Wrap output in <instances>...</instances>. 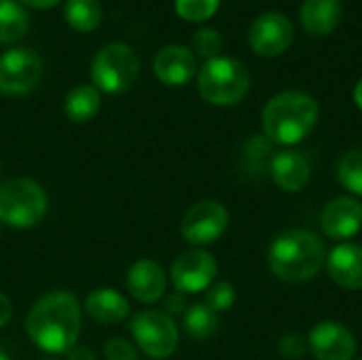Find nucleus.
Masks as SVG:
<instances>
[{
	"label": "nucleus",
	"instance_id": "nucleus-13",
	"mask_svg": "<svg viewBox=\"0 0 362 360\" xmlns=\"http://www.w3.org/2000/svg\"><path fill=\"white\" fill-rule=\"evenodd\" d=\"M322 231L329 238L346 240L361 231L362 227V206L354 197H337L327 204L320 216Z\"/></svg>",
	"mask_w": 362,
	"mask_h": 360
},
{
	"label": "nucleus",
	"instance_id": "nucleus-28",
	"mask_svg": "<svg viewBox=\"0 0 362 360\" xmlns=\"http://www.w3.org/2000/svg\"><path fill=\"white\" fill-rule=\"evenodd\" d=\"M221 47H223V40H221V34L216 30L202 28L193 34V49L202 57H208V59L218 57Z\"/></svg>",
	"mask_w": 362,
	"mask_h": 360
},
{
	"label": "nucleus",
	"instance_id": "nucleus-8",
	"mask_svg": "<svg viewBox=\"0 0 362 360\" xmlns=\"http://www.w3.org/2000/svg\"><path fill=\"white\" fill-rule=\"evenodd\" d=\"M229 227V212L221 202L206 199L187 210L180 223L182 238L193 246L216 242Z\"/></svg>",
	"mask_w": 362,
	"mask_h": 360
},
{
	"label": "nucleus",
	"instance_id": "nucleus-6",
	"mask_svg": "<svg viewBox=\"0 0 362 360\" xmlns=\"http://www.w3.org/2000/svg\"><path fill=\"white\" fill-rule=\"evenodd\" d=\"M140 74V59L125 42H108L91 62V79L98 91L117 95L127 91Z\"/></svg>",
	"mask_w": 362,
	"mask_h": 360
},
{
	"label": "nucleus",
	"instance_id": "nucleus-24",
	"mask_svg": "<svg viewBox=\"0 0 362 360\" xmlns=\"http://www.w3.org/2000/svg\"><path fill=\"white\" fill-rule=\"evenodd\" d=\"M272 140L267 136H252L246 144H244V166L248 172H263L267 166H272Z\"/></svg>",
	"mask_w": 362,
	"mask_h": 360
},
{
	"label": "nucleus",
	"instance_id": "nucleus-33",
	"mask_svg": "<svg viewBox=\"0 0 362 360\" xmlns=\"http://www.w3.org/2000/svg\"><path fill=\"white\" fill-rule=\"evenodd\" d=\"M68 360H98V356H95L89 348L74 346V348L68 352Z\"/></svg>",
	"mask_w": 362,
	"mask_h": 360
},
{
	"label": "nucleus",
	"instance_id": "nucleus-23",
	"mask_svg": "<svg viewBox=\"0 0 362 360\" xmlns=\"http://www.w3.org/2000/svg\"><path fill=\"white\" fill-rule=\"evenodd\" d=\"M185 331L189 333V337L204 342L208 337H212L218 329V314L214 310H210L206 303H195L185 312Z\"/></svg>",
	"mask_w": 362,
	"mask_h": 360
},
{
	"label": "nucleus",
	"instance_id": "nucleus-21",
	"mask_svg": "<svg viewBox=\"0 0 362 360\" xmlns=\"http://www.w3.org/2000/svg\"><path fill=\"white\" fill-rule=\"evenodd\" d=\"M30 17L25 8L15 0H0V42L11 45L25 36Z\"/></svg>",
	"mask_w": 362,
	"mask_h": 360
},
{
	"label": "nucleus",
	"instance_id": "nucleus-25",
	"mask_svg": "<svg viewBox=\"0 0 362 360\" xmlns=\"http://www.w3.org/2000/svg\"><path fill=\"white\" fill-rule=\"evenodd\" d=\"M337 176L348 191L362 197V149H354L341 157L337 166Z\"/></svg>",
	"mask_w": 362,
	"mask_h": 360
},
{
	"label": "nucleus",
	"instance_id": "nucleus-22",
	"mask_svg": "<svg viewBox=\"0 0 362 360\" xmlns=\"http://www.w3.org/2000/svg\"><path fill=\"white\" fill-rule=\"evenodd\" d=\"M64 17L76 32H93L102 21V6L98 0H66Z\"/></svg>",
	"mask_w": 362,
	"mask_h": 360
},
{
	"label": "nucleus",
	"instance_id": "nucleus-14",
	"mask_svg": "<svg viewBox=\"0 0 362 360\" xmlns=\"http://www.w3.org/2000/svg\"><path fill=\"white\" fill-rule=\"evenodd\" d=\"M168 276L151 259L136 261L127 272V291L140 303H155L165 295Z\"/></svg>",
	"mask_w": 362,
	"mask_h": 360
},
{
	"label": "nucleus",
	"instance_id": "nucleus-19",
	"mask_svg": "<svg viewBox=\"0 0 362 360\" xmlns=\"http://www.w3.org/2000/svg\"><path fill=\"white\" fill-rule=\"evenodd\" d=\"M301 21L310 34H329L341 21L339 0H305L301 6Z\"/></svg>",
	"mask_w": 362,
	"mask_h": 360
},
{
	"label": "nucleus",
	"instance_id": "nucleus-38",
	"mask_svg": "<svg viewBox=\"0 0 362 360\" xmlns=\"http://www.w3.org/2000/svg\"><path fill=\"white\" fill-rule=\"evenodd\" d=\"M0 233H2V225H0Z\"/></svg>",
	"mask_w": 362,
	"mask_h": 360
},
{
	"label": "nucleus",
	"instance_id": "nucleus-37",
	"mask_svg": "<svg viewBox=\"0 0 362 360\" xmlns=\"http://www.w3.org/2000/svg\"><path fill=\"white\" fill-rule=\"evenodd\" d=\"M42 360H57V359H42Z\"/></svg>",
	"mask_w": 362,
	"mask_h": 360
},
{
	"label": "nucleus",
	"instance_id": "nucleus-18",
	"mask_svg": "<svg viewBox=\"0 0 362 360\" xmlns=\"http://www.w3.org/2000/svg\"><path fill=\"white\" fill-rule=\"evenodd\" d=\"M85 312L98 325H119L129 316V301L115 289H95L85 299Z\"/></svg>",
	"mask_w": 362,
	"mask_h": 360
},
{
	"label": "nucleus",
	"instance_id": "nucleus-17",
	"mask_svg": "<svg viewBox=\"0 0 362 360\" xmlns=\"http://www.w3.org/2000/svg\"><path fill=\"white\" fill-rule=\"evenodd\" d=\"M269 174L280 189H284L288 193H297L308 187L312 170L303 155L293 153V151H282V153L274 155Z\"/></svg>",
	"mask_w": 362,
	"mask_h": 360
},
{
	"label": "nucleus",
	"instance_id": "nucleus-35",
	"mask_svg": "<svg viewBox=\"0 0 362 360\" xmlns=\"http://www.w3.org/2000/svg\"><path fill=\"white\" fill-rule=\"evenodd\" d=\"M354 98H356V104L362 108V79L361 83L356 85V91H354Z\"/></svg>",
	"mask_w": 362,
	"mask_h": 360
},
{
	"label": "nucleus",
	"instance_id": "nucleus-5",
	"mask_svg": "<svg viewBox=\"0 0 362 360\" xmlns=\"http://www.w3.org/2000/svg\"><path fill=\"white\" fill-rule=\"evenodd\" d=\"M250 87L248 70L233 57L208 59L197 76L199 95L216 106H229L240 102Z\"/></svg>",
	"mask_w": 362,
	"mask_h": 360
},
{
	"label": "nucleus",
	"instance_id": "nucleus-4",
	"mask_svg": "<svg viewBox=\"0 0 362 360\" xmlns=\"http://www.w3.org/2000/svg\"><path fill=\"white\" fill-rule=\"evenodd\" d=\"M47 191L36 180L11 178L0 185V225L32 229L47 216Z\"/></svg>",
	"mask_w": 362,
	"mask_h": 360
},
{
	"label": "nucleus",
	"instance_id": "nucleus-29",
	"mask_svg": "<svg viewBox=\"0 0 362 360\" xmlns=\"http://www.w3.org/2000/svg\"><path fill=\"white\" fill-rule=\"evenodd\" d=\"M106 360H138V350L132 342L123 337H115L104 346Z\"/></svg>",
	"mask_w": 362,
	"mask_h": 360
},
{
	"label": "nucleus",
	"instance_id": "nucleus-12",
	"mask_svg": "<svg viewBox=\"0 0 362 360\" xmlns=\"http://www.w3.org/2000/svg\"><path fill=\"white\" fill-rule=\"evenodd\" d=\"M248 40L250 47L263 57L280 55L293 40V23L280 13H265L252 23Z\"/></svg>",
	"mask_w": 362,
	"mask_h": 360
},
{
	"label": "nucleus",
	"instance_id": "nucleus-7",
	"mask_svg": "<svg viewBox=\"0 0 362 360\" xmlns=\"http://www.w3.org/2000/svg\"><path fill=\"white\" fill-rule=\"evenodd\" d=\"M129 333L148 359H168L178 348V329L172 316L159 310L138 312L129 323Z\"/></svg>",
	"mask_w": 362,
	"mask_h": 360
},
{
	"label": "nucleus",
	"instance_id": "nucleus-3",
	"mask_svg": "<svg viewBox=\"0 0 362 360\" xmlns=\"http://www.w3.org/2000/svg\"><path fill=\"white\" fill-rule=\"evenodd\" d=\"M318 121V104L303 91H284L263 110L265 136L276 144H297L310 136Z\"/></svg>",
	"mask_w": 362,
	"mask_h": 360
},
{
	"label": "nucleus",
	"instance_id": "nucleus-1",
	"mask_svg": "<svg viewBox=\"0 0 362 360\" xmlns=\"http://www.w3.org/2000/svg\"><path fill=\"white\" fill-rule=\"evenodd\" d=\"M83 308L68 291H53L42 295L25 318L30 342L49 354H68L81 335Z\"/></svg>",
	"mask_w": 362,
	"mask_h": 360
},
{
	"label": "nucleus",
	"instance_id": "nucleus-30",
	"mask_svg": "<svg viewBox=\"0 0 362 360\" xmlns=\"http://www.w3.org/2000/svg\"><path fill=\"white\" fill-rule=\"evenodd\" d=\"M308 346H305V339L299 337V335H286L282 342H280V352L284 359H301L305 354Z\"/></svg>",
	"mask_w": 362,
	"mask_h": 360
},
{
	"label": "nucleus",
	"instance_id": "nucleus-39",
	"mask_svg": "<svg viewBox=\"0 0 362 360\" xmlns=\"http://www.w3.org/2000/svg\"><path fill=\"white\" fill-rule=\"evenodd\" d=\"M361 360H362V359H361Z\"/></svg>",
	"mask_w": 362,
	"mask_h": 360
},
{
	"label": "nucleus",
	"instance_id": "nucleus-2",
	"mask_svg": "<svg viewBox=\"0 0 362 360\" xmlns=\"http://www.w3.org/2000/svg\"><path fill=\"white\" fill-rule=\"evenodd\" d=\"M325 263V242L308 229H288L280 233L269 248L272 272L288 284L312 280L320 274Z\"/></svg>",
	"mask_w": 362,
	"mask_h": 360
},
{
	"label": "nucleus",
	"instance_id": "nucleus-11",
	"mask_svg": "<svg viewBox=\"0 0 362 360\" xmlns=\"http://www.w3.org/2000/svg\"><path fill=\"white\" fill-rule=\"evenodd\" d=\"M310 350L318 360H352L356 354L354 335L339 323H318L308 337Z\"/></svg>",
	"mask_w": 362,
	"mask_h": 360
},
{
	"label": "nucleus",
	"instance_id": "nucleus-34",
	"mask_svg": "<svg viewBox=\"0 0 362 360\" xmlns=\"http://www.w3.org/2000/svg\"><path fill=\"white\" fill-rule=\"evenodd\" d=\"M21 2L28 4V6H34V8H51L62 0H21Z\"/></svg>",
	"mask_w": 362,
	"mask_h": 360
},
{
	"label": "nucleus",
	"instance_id": "nucleus-15",
	"mask_svg": "<svg viewBox=\"0 0 362 360\" xmlns=\"http://www.w3.org/2000/svg\"><path fill=\"white\" fill-rule=\"evenodd\" d=\"M197 70V62L193 51L180 45L163 47L155 57V74L161 83L178 87L193 79Z\"/></svg>",
	"mask_w": 362,
	"mask_h": 360
},
{
	"label": "nucleus",
	"instance_id": "nucleus-27",
	"mask_svg": "<svg viewBox=\"0 0 362 360\" xmlns=\"http://www.w3.org/2000/svg\"><path fill=\"white\" fill-rule=\"evenodd\" d=\"M233 303H235V289L229 282H214L206 289V306L216 314L231 310Z\"/></svg>",
	"mask_w": 362,
	"mask_h": 360
},
{
	"label": "nucleus",
	"instance_id": "nucleus-20",
	"mask_svg": "<svg viewBox=\"0 0 362 360\" xmlns=\"http://www.w3.org/2000/svg\"><path fill=\"white\" fill-rule=\"evenodd\" d=\"M100 106H102V98L93 85H78L64 100V112L74 123L91 121L100 112Z\"/></svg>",
	"mask_w": 362,
	"mask_h": 360
},
{
	"label": "nucleus",
	"instance_id": "nucleus-16",
	"mask_svg": "<svg viewBox=\"0 0 362 360\" xmlns=\"http://www.w3.org/2000/svg\"><path fill=\"white\" fill-rule=\"evenodd\" d=\"M327 267L335 284L348 291L362 289V248L358 244H339L331 250Z\"/></svg>",
	"mask_w": 362,
	"mask_h": 360
},
{
	"label": "nucleus",
	"instance_id": "nucleus-9",
	"mask_svg": "<svg viewBox=\"0 0 362 360\" xmlns=\"http://www.w3.org/2000/svg\"><path fill=\"white\" fill-rule=\"evenodd\" d=\"M42 76V59L32 49H11L0 55V91L6 95L30 93Z\"/></svg>",
	"mask_w": 362,
	"mask_h": 360
},
{
	"label": "nucleus",
	"instance_id": "nucleus-36",
	"mask_svg": "<svg viewBox=\"0 0 362 360\" xmlns=\"http://www.w3.org/2000/svg\"><path fill=\"white\" fill-rule=\"evenodd\" d=\"M0 360H11V356H8L4 350H0Z\"/></svg>",
	"mask_w": 362,
	"mask_h": 360
},
{
	"label": "nucleus",
	"instance_id": "nucleus-31",
	"mask_svg": "<svg viewBox=\"0 0 362 360\" xmlns=\"http://www.w3.org/2000/svg\"><path fill=\"white\" fill-rule=\"evenodd\" d=\"M185 308H187V301H185V295L182 293H172L170 297H165V314L170 316V314H182L185 312Z\"/></svg>",
	"mask_w": 362,
	"mask_h": 360
},
{
	"label": "nucleus",
	"instance_id": "nucleus-10",
	"mask_svg": "<svg viewBox=\"0 0 362 360\" xmlns=\"http://www.w3.org/2000/svg\"><path fill=\"white\" fill-rule=\"evenodd\" d=\"M216 261L210 252L193 248L176 257V261L172 263L170 278L178 293L191 295L206 291L216 278Z\"/></svg>",
	"mask_w": 362,
	"mask_h": 360
},
{
	"label": "nucleus",
	"instance_id": "nucleus-26",
	"mask_svg": "<svg viewBox=\"0 0 362 360\" xmlns=\"http://www.w3.org/2000/svg\"><path fill=\"white\" fill-rule=\"evenodd\" d=\"M221 0H176V11L187 21H206L210 19Z\"/></svg>",
	"mask_w": 362,
	"mask_h": 360
},
{
	"label": "nucleus",
	"instance_id": "nucleus-32",
	"mask_svg": "<svg viewBox=\"0 0 362 360\" xmlns=\"http://www.w3.org/2000/svg\"><path fill=\"white\" fill-rule=\"evenodd\" d=\"M11 318H13V306H11V299H8L4 293H0V329H2V327H6V325L11 323Z\"/></svg>",
	"mask_w": 362,
	"mask_h": 360
}]
</instances>
